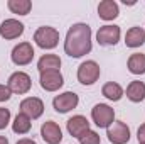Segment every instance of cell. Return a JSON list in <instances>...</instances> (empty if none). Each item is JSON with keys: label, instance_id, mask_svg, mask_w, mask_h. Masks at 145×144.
I'll return each instance as SVG.
<instances>
[{"label": "cell", "instance_id": "26", "mask_svg": "<svg viewBox=\"0 0 145 144\" xmlns=\"http://www.w3.org/2000/svg\"><path fill=\"white\" fill-rule=\"evenodd\" d=\"M137 139H138V144H145V124H142L137 131Z\"/></svg>", "mask_w": 145, "mask_h": 144}, {"label": "cell", "instance_id": "16", "mask_svg": "<svg viewBox=\"0 0 145 144\" xmlns=\"http://www.w3.org/2000/svg\"><path fill=\"white\" fill-rule=\"evenodd\" d=\"M125 44L127 48H140L145 44V29L142 27H130L125 34Z\"/></svg>", "mask_w": 145, "mask_h": 144}, {"label": "cell", "instance_id": "9", "mask_svg": "<svg viewBox=\"0 0 145 144\" xmlns=\"http://www.w3.org/2000/svg\"><path fill=\"white\" fill-rule=\"evenodd\" d=\"M79 104V97L74 93V92H64V93H59L54 97L52 100V107L57 114H68L69 110L78 107Z\"/></svg>", "mask_w": 145, "mask_h": 144}, {"label": "cell", "instance_id": "17", "mask_svg": "<svg viewBox=\"0 0 145 144\" xmlns=\"http://www.w3.org/2000/svg\"><path fill=\"white\" fill-rule=\"evenodd\" d=\"M127 98L133 104H140L145 100V83L144 81H130V85L127 87Z\"/></svg>", "mask_w": 145, "mask_h": 144}, {"label": "cell", "instance_id": "20", "mask_svg": "<svg viewBox=\"0 0 145 144\" xmlns=\"http://www.w3.org/2000/svg\"><path fill=\"white\" fill-rule=\"evenodd\" d=\"M101 93H103V97H106L111 102H118V100H121V97H123L125 92H123L121 85H118L116 81H108V83L103 85Z\"/></svg>", "mask_w": 145, "mask_h": 144}, {"label": "cell", "instance_id": "22", "mask_svg": "<svg viewBox=\"0 0 145 144\" xmlns=\"http://www.w3.org/2000/svg\"><path fill=\"white\" fill-rule=\"evenodd\" d=\"M7 7L12 14H17V15H27L32 9V2L31 0H8L7 2Z\"/></svg>", "mask_w": 145, "mask_h": 144}, {"label": "cell", "instance_id": "21", "mask_svg": "<svg viewBox=\"0 0 145 144\" xmlns=\"http://www.w3.org/2000/svg\"><path fill=\"white\" fill-rule=\"evenodd\" d=\"M31 127H32V122H31V119H29L27 115H24V114H17V115H15V119H14V122H12V131H14L15 134H19V136L29 134Z\"/></svg>", "mask_w": 145, "mask_h": 144}, {"label": "cell", "instance_id": "2", "mask_svg": "<svg viewBox=\"0 0 145 144\" xmlns=\"http://www.w3.org/2000/svg\"><path fill=\"white\" fill-rule=\"evenodd\" d=\"M100 75H101V68H100V65H98L96 61H93V59L83 61V63L78 66V73H76L78 81H79L81 85H86V87L95 85V83L98 81Z\"/></svg>", "mask_w": 145, "mask_h": 144}, {"label": "cell", "instance_id": "5", "mask_svg": "<svg viewBox=\"0 0 145 144\" xmlns=\"http://www.w3.org/2000/svg\"><path fill=\"white\" fill-rule=\"evenodd\" d=\"M7 87L12 93H17V95H25L31 87H32V80L31 76L25 71H15L8 76V81H7Z\"/></svg>", "mask_w": 145, "mask_h": 144}, {"label": "cell", "instance_id": "7", "mask_svg": "<svg viewBox=\"0 0 145 144\" xmlns=\"http://www.w3.org/2000/svg\"><path fill=\"white\" fill-rule=\"evenodd\" d=\"M106 136L111 144H127L130 141V127L123 120H115L106 129Z\"/></svg>", "mask_w": 145, "mask_h": 144}, {"label": "cell", "instance_id": "27", "mask_svg": "<svg viewBox=\"0 0 145 144\" xmlns=\"http://www.w3.org/2000/svg\"><path fill=\"white\" fill-rule=\"evenodd\" d=\"M15 144H37L34 139H29V137H24V139H19Z\"/></svg>", "mask_w": 145, "mask_h": 144}, {"label": "cell", "instance_id": "25", "mask_svg": "<svg viewBox=\"0 0 145 144\" xmlns=\"http://www.w3.org/2000/svg\"><path fill=\"white\" fill-rule=\"evenodd\" d=\"M10 97H12V92L8 90V87L7 85H0V104L2 102H7Z\"/></svg>", "mask_w": 145, "mask_h": 144}, {"label": "cell", "instance_id": "13", "mask_svg": "<svg viewBox=\"0 0 145 144\" xmlns=\"http://www.w3.org/2000/svg\"><path fill=\"white\" fill-rule=\"evenodd\" d=\"M40 137L47 144H59L63 141V131L54 120H47L40 126Z\"/></svg>", "mask_w": 145, "mask_h": 144}, {"label": "cell", "instance_id": "1", "mask_svg": "<svg viewBox=\"0 0 145 144\" xmlns=\"http://www.w3.org/2000/svg\"><path fill=\"white\" fill-rule=\"evenodd\" d=\"M91 48V27L84 22L72 24L64 39V53L69 58H83Z\"/></svg>", "mask_w": 145, "mask_h": 144}, {"label": "cell", "instance_id": "6", "mask_svg": "<svg viewBox=\"0 0 145 144\" xmlns=\"http://www.w3.org/2000/svg\"><path fill=\"white\" fill-rule=\"evenodd\" d=\"M34 54H36V53H34L32 44L27 42V41H24V42H19V44L12 49L10 59H12V63L17 65V66H25V65L32 63Z\"/></svg>", "mask_w": 145, "mask_h": 144}, {"label": "cell", "instance_id": "3", "mask_svg": "<svg viewBox=\"0 0 145 144\" xmlns=\"http://www.w3.org/2000/svg\"><path fill=\"white\" fill-rule=\"evenodd\" d=\"M34 42L40 49H54L59 44V31L51 26H42L34 32Z\"/></svg>", "mask_w": 145, "mask_h": 144}, {"label": "cell", "instance_id": "12", "mask_svg": "<svg viewBox=\"0 0 145 144\" xmlns=\"http://www.w3.org/2000/svg\"><path fill=\"white\" fill-rule=\"evenodd\" d=\"M24 29L25 26L17 20V19H5L0 26V36L3 37L5 41H12V39H17L24 34Z\"/></svg>", "mask_w": 145, "mask_h": 144}, {"label": "cell", "instance_id": "19", "mask_svg": "<svg viewBox=\"0 0 145 144\" xmlns=\"http://www.w3.org/2000/svg\"><path fill=\"white\" fill-rule=\"evenodd\" d=\"M127 68L132 75H145V54L133 53L127 61Z\"/></svg>", "mask_w": 145, "mask_h": 144}, {"label": "cell", "instance_id": "4", "mask_svg": "<svg viewBox=\"0 0 145 144\" xmlns=\"http://www.w3.org/2000/svg\"><path fill=\"white\" fill-rule=\"evenodd\" d=\"M91 119L100 129H108L115 122V110L106 104H96L91 108Z\"/></svg>", "mask_w": 145, "mask_h": 144}, {"label": "cell", "instance_id": "28", "mask_svg": "<svg viewBox=\"0 0 145 144\" xmlns=\"http://www.w3.org/2000/svg\"><path fill=\"white\" fill-rule=\"evenodd\" d=\"M0 144H8V139L5 136H0Z\"/></svg>", "mask_w": 145, "mask_h": 144}, {"label": "cell", "instance_id": "18", "mask_svg": "<svg viewBox=\"0 0 145 144\" xmlns=\"http://www.w3.org/2000/svg\"><path fill=\"white\" fill-rule=\"evenodd\" d=\"M59 68H61V58L57 54H44L37 61V70H39V73L51 71V70H57L59 71Z\"/></svg>", "mask_w": 145, "mask_h": 144}, {"label": "cell", "instance_id": "8", "mask_svg": "<svg viewBox=\"0 0 145 144\" xmlns=\"http://www.w3.org/2000/svg\"><path fill=\"white\" fill-rule=\"evenodd\" d=\"M120 37H121V31L115 24L101 26L96 32V41L100 46H115V44H118Z\"/></svg>", "mask_w": 145, "mask_h": 144}, {"label": "cell", "instance_id": "24", "mask_svg": "<svg viewBox=\"0 0 145 144\" xmlns=\"http://www.w3.org/2000/svg\"><path fill=\"white\" fill-rule=\"evenodd\" d=\"M10 122V110L5 107H0V131L5 129Z\"/></svg>", "mask_w": 145, "mask_h": 144}, {"label": "cell", "instance_id": "23", "mask_svg": "<svg viewBox=\"0 0 145 144\" xmlns=\"http://www.w3.org/2000/svg\"><path fill=\"white\" fill-rule=\"evenodd\" d=\"M78 141H79V144H100V134L98 132H95V131H86L83 136H79L78 137Z\"/></svg>", "mask_w": 145, "mask_h": 144}, {"label": "cell", "instance_id": "14", "mask_svg": "<svg viewBox=\"0 0 145 144\" xmlns=\"http://www.w3.org/2000/svg\"><path fill=\"white\" fill-rule=\"evenodd\" d=\"M66 129L69 132V136L72 137H79L83 136L86 131H89V120L84 115H72L71 119L66 122Z\"/></svg>", "mask_w": 145, "mask_h": 144}, {"label": "cell", "instance_id": "15", "mask_svg": "<svg viewBox=\"0 0 145 144\" xmlns=\"http://www.w3.org/2000/svg\"><path fill=\"white\" fill-rule=\"evenodd\" d=\"M98 15L103 20H113L120 15L118 3L115 0H103L98 3Z\"/></svg>", "mask_w": 145, "mask_h": 144}, {"label": "cell", "instance_id": "10", "mask_svg": "<svg viewBox=\"0 0 145 144\" xmlns=\"http://www.w3.org/2000/svg\"><path fill=\"white\" fill-rule=\"evenodd\" d=\"M39 83H40L42 90H46V92H57V90L64 85V78H63L61 71L51 70V71H42L40 73Z\"/></svg>", "mask_w": 145, "mask_h": 144}, {"label": "cell", "instance_id": "11", "mask_svg": "<svg viewBox=\"0 0 145 144\" xmlns=\"http://www.w3.org/2000/svg\"><path fill=\"white\" fill-rule=\"evenodd\" d=\"M20 114L27 115L31 120H36L44 114V102L37 97H27L20 102Z\"/></svg>", "mask_w": 145, "mask_h": 144}]
</instances>
